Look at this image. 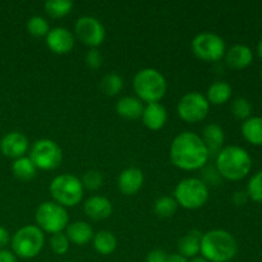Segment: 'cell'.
<instances>
[{"label": "cell", "instance_id": "33", "mask_svg": "<svg viewBox=\"0 0 262 262\" xmlns=\"http://www.w3.org/2000/svg\"><path fill=\"white\" fill-rule=\"evenodd\" d=\"M246 192L252 201L262 202V170L251 177Z\"/></svg>", "mask_w": 262, "mask_h": 262}, {"label": "cell", "instance_id": "8", "mask_svg": "<svg viewBox=\"0 0 262 262\" xmlns=\"http://www.w3.org/2000/svg\"><path fill=\"white\" fill-rule=\"evenodd\" d=\"M35 220L36 225L43 233H50L53 235L67 229L69 224V215L66 207L61 205L54 201H45L36 209Z\"/></svg>", "mask_w": 262, "mask_h": 262}, {"label": "cell", "instance_id": "12", "mask_svg": "<svg viewBox=\"0 0 262 262\" xmlns=\"http://www.w3.org/2000/svg\"><path fill=\"white\" fill-rule=\"evenodd\" d=\"M74 37L90 49L99 48L105 40L106 31L101 20L92 15H82L74 25Z\"/></svg>", "mask_w": 262, "mask_h": 262}, {"label": "cell", "instance_id": "27", "mask_svg": "<svg viewBox=\"0 0 262 262\" xmlns=\"http://www.w3.org/2000/svg\"><path fill=\"white\" fill-rule=\"evenodd\" d=\"M178 204L173 196H161L154 204V211L161 219H170L176 215Z\"/></svg>", "mask_w": 262, "mask_h": 262}, {"label": "cell", "instance_id": "28", "mask_svg": "<svg viewBox=\"0 0 262 262\" xmlns=\"http://www.w3.org/2000/svg\"><path fill=\"white\" fill-rule=\"evenodd\" d=\"M73 2L71 0H48L43 4V8L49 17L59 19V18H64L66 15H68L73 9Z\"/></svg>", "mask_w": 262, "mask_h": 262}, {"label": "cell", "instance_id": "1", "mask_svg": "<svg viewBox=\"0 0 262 262\" xmlns=\"http://www.w3.org/2000/svg\"><path fill=\"white\" fill-rule=\"evenodd\" d=\"M169 158L176 168L184 171H193L205 168L211 156L201 136L191 130H184L171 141Z\"/></svg>", "mask_w": 262, "mask_h": 262}, {"label": "cell", "instance_id": "34", "mask_svg": "<svg viewBox=\"0 0 262 262\" xmlns=\"http://www.w3.org/2000/svg\"><path fill=\"white\" fill-rule=\"evenodd\" d=\"M69 247H71V242H69L68 237H67L64 232L51 235L50 248L55 255H66L69 251Z\"/></svg>", "mask_w": 262, "mask_h": 262}, {"label": "cell", "instance_id": "42", "mask_svg": "<svg viewBox=\"0 0 262 262\" xmlns=\"http://www.w3.org/2000/svg\"><path fill=\"white\" fill-rule=\"evenodd\" d=\"M257 51H258V55H260V58L262 59V38L260 41H258V45H257Z\"/></svg>", "mask_w": 262, "mask_h": 262}, {"label": "cell", "instance_id": "19", "mask_svg": "<svg viewBox=\"0 0 262 262\" xmlns=\"http://www.w3.org/2000/svg\"><path fill=\"white\" fill-rule=\"evenodd\" d=\"M202 234L200 230L192 229L187 232L186 234L182 235L178 239V253L183 257L188 258L197 257L200 255V250H201V239Z\"/></svg>", "mask_w": 262, "mask_h": 262}, {"label": "cell", "instance_id": "38", "mask_svg": "<svg viewBox=\"0 0 262 262\" xmlns=\"http://www.w3.org/2000/svg\"><path fill=\"white\" fill-rule=\"evenodd\" d=\"M0 262H17V256L5 248L0 250Z\"/></svg>", "mask_w": 262, "mask_h": 262}, {"label": "cell", "instance_id": "4", "mask_svg": "<svg viewBox=\"0 0 262 262\" xmlns=\"http://www.w3.org/2000/svg\"><path fill=\"white\" fill-rule=\"evenodd\" d=\"M136 97L146 104L160 102L168 90V82L164 74L155 68H143L133 78Z\"/></svg>", "mask_w": 262, "mask_h": 262}, {"label": "cell", "instance_id": "7", "mask_svg": "<svg viewBox=\"0 0 262 262\" xmlns=\"http://www.w3.org/2000/svg\"><path fill=\"white\" fill-rule=\"evenodd\" d=\"M174 199L178 206L186 210H197L205 206L209 200V187L200 178H184L174 188Z\"/></svg>", "mask_w": 262, "mask_h": 262}, {"label": "cell", "instance_id": "26", "mask_svg": "<svg viewBox=\"0 0 262 262\" xmlns=\"http://www.w3.org/2000/svg\"><path fill=\"white\" fill-rule=\"evenodd\" d=\"M242 135L250 143L262 146V117H251L242 124Z\"/></svg>", "mask_w": 262, "mask_h": 262}, {"label": "cell", "instance_id": "23", "mask_svg": "<svg viewBox=\"0 0 262 262\" xmlns=\"http://www.w3.org/2000/svg\"><path fill=\"white\" fill-rule=\"evenodd\" d=\"M232 94V86L228 82L216 81L210 84L207 89L206 99L210 105H223L229 101Z\"/></svg>", "mask_w": 262, "mask_h": 262}, {"label": "cell", "instance_id": "13", "mask_svg": "<svg viewBox=\"0 0 262 262\" xmlns=\"http://www.w3.org/2000/svg\"><path fill=\"white\" fill-rule=\"evenodd\" d=\"M45 42L51 53L64 55L73 50L76 37H74V33L71 32L68 28L54 27L46 35Z\"/></svg>", "mask_w": 262, "mask_h": 262}, {"label": "cell", "instance_id": "44", "mask_svg": "<svg viewBox=\"0 0 262 262\" xmlns=\"http://www.w3.org/2000/svg\"><path fill=\"white\" fill-rule=\"evenodd\" d=\"M63 262H72V261H63Z\"/></svg>", "mask_w": 262, "mask_h": 262}, {"label": "cell", "instance_id": "6", "mask_svg": "<svg viewBox=\"0 0 262 262\" xmlns=\"http://www.w3.org/2000/svg\"><path fill=\"white\" fill-rule=\"evenodd\" d=\"M10 245L17 257L30 260L40 255L45 245V235L37 225H25L10 238Z\"/></svg>", "mask_w": 262, "mask_h": 262}, {"label": "cell", "instance_id": "3", "mask_svg": "<svg viewBox=\"0 0 262 262\" xmlns=\"http://www.w3.org/2000/svg\"><path fill=\"white\" fill-rule=\"evenodd\" d=\"M238 245L232 233L212 229L202 234L200 255L210 262H229L235 257Z\"/></svg>", "mask_w": 262, "mask_h": 262}, {"label": "cell", "instance_id": "32", "mask_svg": "<svg viewBox=\"0 0 262 262\" xmlns=\"http://www.w3.org/2000/svg\"><path fill=\"white\" fill-rule=\"evenodd\" d=\"M233 115H234L237 119L246 120L248 118H251V113H252V105L245 97H237L234 101L232 102V106H230Z\"/></svg>", "mask_w": 262, "mask_h": 262}, {"label": "cell", "instance_id": "39", "mask_svg": "<svg viewBox=\"0 0 262 262\" xmlns=\"http://www.w3.org/2000/svg\"><path fill=\"white\" fill-rule=\"evenodd\" d=\"M10 242V234L4 227H0V250L5 247Z\"/></svg>", "mask_w": 262, "mask_h": 262}, {"label": "cell", "instance_id": "41", "mask_svg": "<svg viewBox=\"0 0 262 262\" xmlns=\"http://www.w3.org/2000/svg\"><path fill=\"white\" fill-rule=\"evenodd\" d=\"M188 262H210V261H207L206 258H204L202 256H197V257H193L191 258V260H188Z\"/></svg>", "mask_w": 262, "mask_h": 262}, {"label": "cell", "instance_id": "29", "mask_svg": "<svg viewBox=\"0 0 262 262\" xmlns=\"http://www.w3.org/2000/svg\"><path fill=\"white\" fill-rule=\"evenodd\" d=\"M100 87L106 96H117L119 92H122L123 87H124V81L119 74L109 73L101 79Z\"/></svg>", "mask_w": 262, "mask_h": 262}, {"label": "cell", "instance_id": "15", "mask_svg": "<svg viewBox=\"0 0 262 262\" xmlns=\"http://www.w3.org/2000/svg\"><path fill=\"white\" fill-rule=\"evenodd\" d=\"M118 189L122 192L124 196H135L145 183V176L141 169L136 168V166H130V168L124 169L122 173L118 177Z\"/></svg>", "mask_w": 262, "mask_h": 262}, {"label": "cell", "instance_id": "2", "mask_svg": "<svg viewBox=\"0 0 262 262\" xmlns=\"http://www.w3.org/2000/svg\"><path fill=\"white\" fill-rule=\"evenodd\" d=\"M252 166L250 154L239 146H227L220 150L215 159V168L222 178L241 181L248 176Z\"/></svg>", "mask_w": 262, "mask_h": 262}, {"label": "cell", "instance_id": "24", "mask_svg": "<svg viewBox=\"0 0 262 262\" xmlns=\"http://www.w3.org/2000/svg\"><path fill=\"white\" fill-rule=\"evenodd\" d=\"M92 245L99 255L109 256L117 250L118 241L117 237L109 230H100V232L95 233L94 238H92Z\"/></svg>", "mask_w": 262, "mask_h": 262}, {"label": "cell", "instance_id": "31", "mask_svg": "<svg viewBox=\"0 0 262 262\" xmlns=\"http://www.w3.org/2000/svg\"><path fill=\"white\" fill-rule=\"evenodd\" d=\"M82 184H83L84 189H89V191H97L102 187L104 184V177L100 173L99 170H95V169H91V170H87L86 173L82 176L81 178Z\"/></svg>", "mask_w": 262, "mask_h": 262}, {"label": "cell", "instance_id": "36", "mask_svg": "<svg viewBox=\"0 0 262 262\" xmlns=\"http://www.w3.org/2000/svg\"><path fill=\"white\" fill-rule=\"evenodd\" d=\"M168 258V253L160 248H155V250L150 251L146 256V262H165Z\"/></svg>", "mask_w": 262, "mask_h": 262}, {"label": "cell", "instance_id": "35", "mask_svg": "<svg viewBox=\"0 0 262 262\" xmlns=\"http://www.w3.org/2000/svg\"><path fill=\"white\" fill-rule=\"evenodd\" d=\"M84 61H86V66L89 68L99 69L102 66V63H104V56H102L101 51L99 49L92 48L84 55Z\"/></svg>", "mask_w": 262, "mask_h": 262}, {"label": "cell", "instance_id": "25", "mask_svg": "<svg viewBox=\"0 0 262 262\" xmlns=\"http://www.w3.org/2000/svg\"><path fill=\"white\" fill-rule=\"evenodd\" d=\"M12 173L18 181L30 182L37 174V168L32 163L28 156H22L19 159H15L12 164Z\"/></svg>", "mask_w": 262, "mask_h": 262}, {"label": "cell", "instance_id": "43", "mask_svg": "<svg viewBox=\"0 0 262 262\" xmlns=\"http://www.w3.org/2000/svg\"><path fill=\"white\" fill-rule=\"evenodd\" d=\"M261 79H262V69H261Z\"/></svg>", "mask_w": 262, "mask_h": 262}, {"label": "cell", "instance_id": "18", "mask_svg": "<svg viewBox=\"0 0 262 262\" xmlns=\"http://www.w3.org/2000/svg\"><path fill=\"white\" fill-rule=\"evenodd\" d=\"M201 138L207 150H209L210 156H216L223 148V145H224V129L217 123H209L207 125H205Z\"/></svg>", "mask_w": 262, "mask_h": 262}, {"label": "cell", "instance_id": "17", "mask_svg": "<svg viewBox=\"0 0 262 262\" xmlns=\"http://www.w3.org/2000/svg\"><path fill=\"white\" fill-rule=\"evenodd\" d=\"M141 119H142L143 125L150 130H160L161 128L165 127L166 120H168V112L160 102L146 104Z\"/></svg>", "mask_w": 262, "mask_h": 262}, {"label": "cell", "instance_id": "22", "mask_svg": "<svg viewBox=\"0 0 262 262\" xmlns=\"http://www.w3.org/2000/svg\"><path fill=\"white\" fill-rule=\"evenodd\" d=\"M143 102L136 96H123L120 97L115 105L118 115L128 120H136L142 117Z\"/></svg>", "mask_w": 262, "mask_h": 262}, {"label": "cell", "instance_id": "21", "mask_svg": "<svg viewBox=\"0 0 262 262\" xmlns=\"http://www.w3.org/2000/svg\"><path fill=\"white\" fill-rule=\"evenodd\" d=\"M66 235L68 237L69 242L76 246H86L94 238L95 233L90 223L87 222H74L69 223L66 229Z\"/></svg>", "mask_w": 262, "mask_h": 262}, {"label": "cell", "instance_id": "20", "mask_svg": "<svg viewBox=\"0 0 262 262\" xmlns=\"http://www.w3.org/2000/svg\"><path fill=\"white\" fill-rule=\"evenodd\" d=\"M225 60L227 64L233 69H245L252 63L253 53L248 46L237 43L228 49L225 53Z\"/></svg>", "mask_w": 262, "mask_h": 262}, {"label": "cell", "instance_id": "37", "mask_svg": "<svg viewBox=\"0 0 262 262\" xmlns=\"http://www.w3.org/2000/svg\"><path fill=\"white\" fill-rule=\"evenodd\" d=\"M247 200H248L247 192L237 191V192H234V193H233L232 201H233V204L237 205V206H243V205L247 202Z\"/></svg>", "mask_w": 262, "mask_h": 262}, {"label": "cell", "instance_id": "11", "mask_svg": "<svg viewBox=\"0 0 262 262\" xmlns=\"http://www.w3.org/2000/svg\"><path fill=\"white\" fill-rule=\"evenodd\" d=\"M209 112L210 104L206 96L197 91L184 94L177 105L178 117L188 124L202 122L207 117Z\"/></svg>", "mask_w": 262, "mask_h": 262}, {"label": "cell", "instance_id": "16", "mask_svg": "<svg viewBox=\"0 0 262 262\" xmlns=\"http://www.w3.org/2000/svg\"><path fill=\"white\" fill-rule=\"evenodd\" d=\"M83 211L87 217L99 222L110 217L113 214V204L109 199L104 196H91L83 204Z\"/></svg>", "mask_w": 262, "mask_h": 262}, {"label": "cell", "instance_id": "10", "mask_svg": "<svg viewBox=\"0 0 262 262\" xmlns=\"http://www.w3.org/2000/svg\"><path fill=\"white\" fill-rule=\"evenodd\" d=\"M191 49L196 58L209 63L219 61L227 53L224 38L214 32H201L194 36Z\"/></svg>", "mask_w": 262, "mask_h": 262}, {"label": "cell", "instance_id": "9", "mask_svg": "<svg viewBox=\"0 0 262 262\" xmlns=\"http://www.w3.org/2000/svg\"><path fill=\"white\" fill-rule=\"evenodd\" d=\"M28 158L32 160L37 170H54L59 168L63 161V151L55 141L41 138L31 146Z\"/></svg>", "mask_w": 262, "mask_h": 262}, {"label": "cell", "instance_id": "30", "mask_svg": "<svg viewBox=\"0 0 262 262\" xmlns=\"http://www.w3.org/2000/svg\"><path fill=\"white\" fill-rule=\"evenodd\" d=\"M50 31V26L46 18L41 15H33L27 20V32L33 37H46Z\"/></svg>", "mask_w": 262, "mask_h": 262}, {"label": "cell", "instance_id": "14", "mask_svg": "<svg viewBox=\"0 0 262 262\" xmlns=\"http://www.w3.org/2000/svg\"><path fill=\"white\" fill-rule=\"evenodd\" d=\"M28 148H30V141L23 135L22 132L13 130V132L7 133L0 141V151L7 158L19 159L22 156H26Z\"/></svg>", "mask_w": 262, "mask_h": 262}, {"label": "cell", "instance_id": "5", "mask_svg": "<svg viewBox=\"0 0 262 262\" xmlns=\"http://www.w3.org/2000/svg\"><path fill=\"white\" fill-rule=\"evenodd\" d=\"M53 201L63 207H76L82 201L84 194L83 184L78 177L73 174H60L51 181L49 186Z\"/></svg>", "mask_w": 262, "mask_h": 262}, {"label": "cell", "instance_id": "40", "mask_svg": "<svg viewBox=\"0 0 262 262\" xmlns=\"http://www.w3.org/2000/svg\"><path fill=\"white\" fill-rule=\"evenodd\" d=\"M165 262H188V260L179 253H171V255H168Z\"/></svg>", "mask_w": 262, "mask_h": 262}]
</instances>
